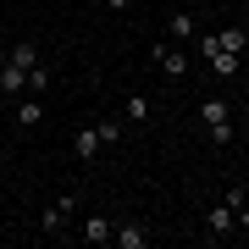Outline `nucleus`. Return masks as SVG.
I'll return each mask as SVG.
<instances>
[{"label": "nucleus", "mask_w": 249, "mask_h": 249, "mask_svg": "<svg viewBox=\"0 0 249 249\" xmlns=\"http://www.w3.org/2000/svg\"><path fill=\"white\" fill-rule=\"evenodd\" d=\"M194 45H199V55H205V67H211L216 78H232V72H238V55H227L222 45H216V34H194Z\"/></svg>", "instance_id": "nucleus-1"}, {"label": "nucleus", "mask_w": 249, "mask_h": 249, "mask_svg": "<svg viewBox=\"0 0 249 249\" xmlns=\"http://www.w3.org/2000/svg\"><path fill=\"white\" fill-rule=\"evenodd\" d=\"M199 122L211 127L216 144H232V116H227V100H199Z\"/></svg>", "instance_id": "nucleus-2"}, {"label": "nucleus", "mask_w": 249, "mask_h": 249, "mask_svg": "<svg viewBox=\"0 0 249 249\" xmlns=\"http://www.w3.org/2000/svg\"><path fill=\"white\" fill-rule=\"evenodd\" d=\"M0 94H11V100L28 94V72H22L17 61H0Z\"/></svg>", "instance_id": "nucleus-3"}, {"label": "nucleus", "mask_w": 249, "mask_h": 249, "mask_svg": "<svg viewBox=\"0 0 249 249\" xmlns=\"http://www.w3.org/2000/svg\"><path fill=\"white\" fill-rule=\"evenodd\" d=\"M155 61H160V72H166V78H183V72H188V50H183V45H160Z\"/></svg>", "instance_id": "nucleus-4"}, {"label": "nucleus", "mask_w": 249, "mask_h": 249, "mask_svg": "<svg viewBox=\"0 0 249 249\" xmlns=\"http://www.w3.org/2000/svg\"><path fill=\"white\" fill-rule=\"evenodd\" d=\"M205 227H211V232H216V238H227V232H238V216H232V205L222 199V205H216V211H211V216H205Z\"/></svg>", "instance_id": "nucleus-5"}, {"label": "nucleus", "mask_w": 249, "mask_h": 249, "mask_svg": "<svg viewBox=\"0 0 249 249\" xmlns=\"http://www.w3.org/2000/svg\"><path fill=\"white\" fill-rule=\"evenodd\" d=\"M72 205H78V199H72V194H61V199L45 211V222H39V227H45V232H61V227H67V216H72Z\"/></svg>", "instance_id": "nucleus-6"}, {"label": "nucleus", "mask_w": 249, "mask_h": 249, "mask_svg": "<svg viewBox=\"0 0 249 249\" xmlns=\"http://www.w3.org/2000/svg\"><path fill=\"white\" fill-rule=\"evenodd\" d=\"M72 150H78V160H94L100 150H106V139H100V127H83V133L72 139Z\"/></svg>", "instance_id": "nucleus-7"}, {"label": "nucleus", "mask_w": 249, "mask_h": 249, "mask_svg": "<svg viewBox=\"0 0 249 249\" xmlns=\"http://www.w3.org/2000/svg\"><path fill=\"white\" fill-rule=\"evenodd\" d=\"M6 61H17L22 72H34V67H39V45H34V39H17V45H11V55H6Z\"/></svg>", "instance_id": "nucleus-8"}, {"label": "nucleus", "mask_w": 249, "mask_h": 249, "mask_svg": "<svg viewBox=\"0 0 249 249\" xmlns=\"http://www.w3.org/2000/svg\"><path fill=\"white\" fill-rule=\"evenodd\" d=\"M166 34L178 39V45H188V39H194L199 28H194V17H188V11H172V22H166Z\"/></svg>", "instance_id": "nucleus-9"}, {"label": "nucleus", "mask_w": 249, "mask_h": 249, "mask_svg": "<svg viewBox=\"0 0 249 249\" xmlns=\"http://www.w3.org/2000/svg\"><path fill=\"white\" fill-rule=\"evenodd\" d=\"M216 45H222L227 55H244V45H249V28H222V34H216Z\"/></svg>", "instance_id": "nucleus-10"}, {"label": "nucleus", "mask_w": 249, "mask_h": 249, "mask_svg": "<svg viewBox=\"0 0 249 249\" xmlns=\"http://www.w3.org/2000/svg\"><path fill=\"white\" fill-rule=\"evenodd\" d=\"M111 238H116V244H122V249H144V244H150V232H144L139 222H127V227H116V232H111Z\"/></svg>", "instance_id": "nucleus-11"}, {"label": "nucleus", "mask_w": 249, "mask_h": 249, "mask_svg": "<svg viewBox=\"0 0 249 249\" xmlns=\"http://www.w3.org/2000/svg\"><path fill=\"white\" fill-rule=\"evenodd\" d=\"M45 122V106L39 100H17V127H39Z\"/></svg>", "instance_id": "nucleus-12"}, {"label": "nucleus", "mask_w": 249, "mask_h": 249, "mask_svg": "<svg viewBox=\"0 0 249 249\" xmlns=\"http://www.w3.org/2000/svg\"><path fill=\"white\" fill-rule=\"evenodd\" d=\"M111 232H116V227L106 222V216H89V222H83V238H89V244H106Z\"/></svg>", "instance_id": "nucleus-13"}, {"label": "nucleus", "mask_w": 249, "mask_h": 249, "mask_svg": "<svg viewBox=\"0 0 249 249\" xmlns=\"http://www.w3.org/2000/svg\"><path fill=\"white\" fill-rule=\"evenodd\" d=\"M127 122H150V100H127Z\"/></svg>", "instance_id": "nucleus-14"}, {"label": "nucleus", "mask_w": 249, "mask_h": 249, "mask_svg": "<svg viewBox=\"0 0 249 249\" xmlns=\"http://www.w3.org/2000/svg\"><path fill=\"white\" fill-rule=\"evenodd\" d=\"M100 139H106V144H116V139H122V122H116V116H111V122H100Z\"/></svg>", "instance_id": "nucleus-15"}, {"label": "nucleus", "mask_w": 249, "mask_h": 249, "mask_svg": "<svg viewBox=\"0 0 249 249\" xmlns=\"http://www.w3.org/2000/svg\"><path fill=\"white\" fill-rule=\"evenodd\" d=\"M232 216H238V232H249V199H244V205H238Z\"/></svg>", "instance_id": "nucleus-16"}, {"label": "nucleus", "mask_w": 249, "mask_h": 249, "mask_svg": "<svg viewBox=\"0 0 249 249\" xmlns=\"http://www.w3.org/2000/svg\"><path fill=\"white\" fill-rule=\"evenodd\" d=\"M106 6H111V11H127V6H133V0H106Z\"/></svg>", "instance_id": "nucleus-17"}]
</instances>
